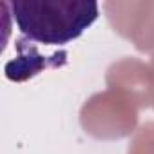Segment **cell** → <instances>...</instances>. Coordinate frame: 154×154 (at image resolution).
Here are the masks:
<instances>
[{"instance_id":"6da1fadb","label":"cell","mask_w":154,"mask_h":154,"mask_svg":"<svg viewBox=\"0 0 154 154\" xmlns=\"http://www.w3.org/2000/svg\"><path fill=\"white\" fill-rule=\"evenodd\" d=\"M8 6L20 33L45 45L78 38L98 18V4L93 0H13Z\"/></svg>"}]
</instances>
